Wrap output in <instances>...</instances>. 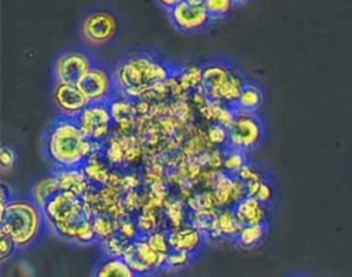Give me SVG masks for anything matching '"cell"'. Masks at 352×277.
<instances>
[{
  "label": "cell",
  "instance_id": "1",
  "mask_svg": "<svg viewBox=\"0 0 352 277\" xmlns=\"http://www.w3.org/2000/svg\"><path fill=\"white\" fill-rule=\"evenodd\" d=\"M44 156L54 170L81 168L94 154H99L100 142L89 139L76 119L58 116L44 132Z\"/></svg>",
  "mask_w": 352,
  "mask_h": 277
},
{
  "label": "cell",
  "instance_id": "2",
  "mask_svg": "<svg viewBox=\"0 0 352 277\" xmlns=\"http://www.w3.org/2000/svg\"><path fill=\"white\" fill-rule=\"evenodd\" d=\"M118 94L139 98L173 74V68L153 52L138 51L122 57L113 69Z\"/></svg>",
  "mask_w": 352,
  "mask_h": 277
},
{
  "label": "cell",
  "instance_id": "3",
  "mask_svg": "<svg viewBox=\"0 0 352 277\" xmlns=\"http://www.w3.org/2000/svg\"><path fill=\"white\" fill-rule=\"evenodd\" d=\"M45 216L32 198H12L1 207L0 229L23 249L32 245L43 230Z\"/></svg>",
  "mask_w": 352,
  "mask_h": 277
},
{
  "label": "cell",
  "instance_id": "4",
  "mask_svg": "<svg viewBox=\"0 0 352 277\" xmlns=\"http://www.w3.org/2000/svg\"><path fill=\"white\" fill-rule=\"evenodd\" d=\"M45 222L65 240L76 241L80 226L88 220V214L78 196L59 190L43 208Z\"/></svg>",
  "mask_w": 352,
  "mask_h": 277
},
{
  "label": "cell",
  "instance_id": "5",
  "mask_svg": "<svg viewBox=\"0 0 352 277\" xmlns=\"http://www.w3.org/2000/svg\"><path fill=\"white\" fill-rule=\"evenodd\" d=\"M243 84L242 74L228 62L212 61L202 68L201 87L210 101L235 107Z\"/></svg>",
  "mask_w": 352,
  "mask_h": 277
},
{
  "label": "cell",
  "instance_id": "6",
  "mask_svg": "<svg viewBox=\"0 0 352 277\" xmlns=\"http://www.w3.org/2000/svg\"><path fill=\"white\" fill-rule=\"evenodd\" d=\"M264 124L256 112L235 107L234 120L228 127V147L250 152L264 139Z\"/></svg>",
  "mask_w": 352,
  "mask_h": 277
},
{
  "label": "cell",
  "instance_id": "7",
  "mask_svg": "<svg viewBox=\"0 0 352 277\" xmlns=\"http://www.w3.org/2000/svg\"><path fill=\"white\" fill-rule=\"evenodd\" d=\"M118 32V19L109 10L88 12L80 23L82 40L89 47H104L111 43Z\"/></svg>",
  "mask_w": 352,
  "mask_h": 277
},
{
  "label": "cell",
  "instance_id": "8",
  "mask_svg": "<svg viewBox=\"0 0 352 277\" xmlns=\"http://www.w3.org/2000/svg\"><path fill=\"white\" fill-rule=\"evenodd\" d=\"M89 51L69 48L59 52L52 65L54 83H78L95 65Z\"/></svg>",
  "mask_w": 352,
  "mask_h": 277
},
{
  "label": "cell",
  "instance_id": "9",
  "mask_svg": "<svg viewBox=\"0 0 352 277\" xmlns=\"http://www.w3.org/2000/svg\"><path fill=\"white\" fill-rule=\"evenodd\" d=\"M168 17L175 29L187 34L202 32L213 19L204 0H182L168 11Z\"/></svg>",
  "mask_w": 352,
  "mask_h": 277
},
{
  "label": "cell",
  "instance_id": "10",
  "mask_svg": "<svg viewBox=\"0 0 352 277\" xmlns=\"http://www.w3.org/2000/svg\"><path fill=\"white\" fill-rule=\"evenodd\" d=\"M77 84L89 103H109L118 92L113 72L100 63H95Z\"/></svg>",
  "mask_w": 352,
  "mask_h": 277
},
{
  "label": "cell",
  "instance_id": "11",
  "mask_svg": "<svg viewBox=\"0 0 352 277\" xmlns=\"http://www.w3.org/2000/svg\"><path fill=\"white\" fill-rule=\"evenodd\" d=\"M76 121L89 139L102 143L110 135L114 119L109 103H88Z\"/></svg>",
  "mask_w": 352,
  "mask_h": 277
},
{
  "label": "cell",
  "instance_id": "12",
  "mask_svg": "<svg viewBox=\"0 0 352 277\" xmlns=\"http://www.w3.org/2000/svg\"><path fill=\"white\" fill-rule=\"evenodd\" d=\"M52 99L59 116L73 119L89 103L77 83H54Z\"/></svg>",
  "mask_w": 352,
  "mask_h": 277
},
{
  "label": "cell",
  "instance_id": "13",
  "mask_svg": "<svg viewBox=\"0 0 352 277\" xmlns=\"http://www.w3.org/2000/svg\"><path fill=\"white\" fill-rule=\"evenodd\" d=\"M168 240L172 249L183 251L195 255L205 243L204 232L195 226H180L168 233Z\"/></svg>",
  "mask_w": 352,
  "mask_h": 277
},
{
  "label": "cell",
  "instance_id": "14",
  "mask_svg": "<svg viewBox=\"0 0 352 277\" xmlns=\"http://www.w3.org/2000/svg\"><path fill=\"white\" fill-rule=\"evenodd\" d=\"M234 211L242 225H258L267 223L268 209L267 204L261 203L253 196H245L235 205Z\"/></svg>",
  "mask_w": 352,
  "mask_h": 277
},
{
  "label": "cell",
  "instance_id": "15",
  "mask_svg": "<svg viewBox=\"0 0 352 277\" xmlns=\"http://www.w3.org/2000/svg\"><path fill=\"white\" fill-rule=\"evenodd\" d=\"M54 174L58 179L59 187L62 192L73 193L81 197L87 189L89 179L87 178L82 167L81 168H66V170H54Z\"/></svg>",
  "mask_w": 352,
  "mask_h": 277
},
{
  "label": "cell",
  "instance_id": "16",
  "mask_svg": "<svg viewBox=\"0 0 352 277\" xmlns=\"http://www.w3.org/2000/svg\"><path fill=\"white\" fill-rule=\"evenodd\" d=\"M132 249L139 260L151 271L165 267L166 256L165 254L158 252L146 237H138L132 241Z\"/></svg>",
  "mask_w": 352,
  "mask_h": 277
},
{
  "label": "cell",
  "instance_id": "17",
  "mask_svg": "<svg viewBox=\"0 0 352 277\" xmlns=\"http://www.w3.org/2000/svg\"><path fill=\"white\" fill-rule=\"evenodd\" d=\"M243 225L239 222L234 207H224L221 208L219 212H216V219H214V225L210 233L216 234L217 237H223V238H232L235 240L241 227Z\"/></svg>",
  "mask_w": 352,
  "mask_h": 277
},
{
  "label": "cell",
  "instance_id": "18",
  "mask_svg": "<svg viewBox=\"0 0 352 277\" xmlns=\"http://www.w3.org/2000/svg\"><path fill=\"white\" fill-rule=\"evenodd\" d=\"M94 276L96 277H133L135 273L126 263V260L121 256L107 255L102 259L96 269L94 270Z\"/></svg>",
  "mask_w": 352,
  "mask_h": 277
},
{
  "label": "cell",
  "instance_id": "19",
  "mask_svg": "<svg viewBox=\"0 0 352 277\" xmlns=\"http://www.w3.org/2000/svg\"><path fill=\"white\" fill-rule=\"evenodd\" d=\"M60 190L58 179L55 174L41 176L38 178L30 187V198L40 207L44 208V205L50 201V198L56 194Z\"/></svg>",
  "mask_w": 352,
  "mask_h": 277
},
{
  "label": "cell",
  "instance_id": "20",
  "mask_svg": "<svg viewBox=\"0 0 352 277\" xmlns=\"http://www.w3.org/2000/svg\"><path fill=\"white\" fill-rule=\"evenodd\" d=\"M263 101H264V94L261 88L252 81H245L241 90V94L238 96V101L235 103V107L248 110V112H257L263 105Z\"/></svg>",
  "mask_w": 352,
  "mask_h": 277
},
{
  "label": "cell",
  "instance_id": "21",
  "mask_svg": "<svg viewBox=\"0 0 352 277\" xmlns=\"http://www.w3.org/2000/svg\"><path fill=\"white\" fill-rule=\"evenodd\" d=\"M268 226L267 223H258V225H243L235 238L238 245L242 248H253L263 243V240L267 236Z\"/></svg>",
  "mask_w": 352,
  "mask_h": 277
},
{
  "label": "cell",
  "instance_id": "22",
  "mask_svg": "<svg viewBox=\"0 0 352 277\" xmlns=\"http://www.w3.org/2000/svg\"><path fill=\"white\" fill-rule=\"evenodd\" d=\"M248 163V158H246V152L243 150H239V149H234V147H228L226 149L224 154H223V168L228 172V174H234L236 175L241 168Z\"/></svg>",
  "mask_w": 352,
  "mask_h": 277
},
{
  "label": "cell",
  "instance_id": "23",
  "mask_svg": "<svg viewBox=\"0 0 352 277\" xmlns=\"http://www.w3.org/2000/svg\"><path fill=\"white\" fill-rule=\"evenodd\" d=\"M246 194L253 196L268 205L275 197V190L274 186L267 179H261L257 182L246 183Z\"/></svg>",
  "mask_w": 352,
  "mask_h": 277
},
{
  "label": "cell",
  "instance_id": "24",
  "mask_svg": "<svg viewBox=\"0 0 352 277\" xmlns=\"http://www.w3.org/2000/svg\"><path fill=\"white\" fill-rule=\"evenodd\" d=\"M82 170L87 175V178L89 181H95L98 183H104L110 174L107 171V168L104 167V164L99 163V154H94L91 156L82 165Z\"/></svg>",
  "mask_w": 352,
  "mask_h": 277
},
{
  "label": "cell",
  "instance_id": "25",
  "mask_svg": "<svg viewBox=\"0 0 352 277\" xmlns=\"http://www.w3.org/2000/svg\"><path fill=\"white\" fill-rule=\"evenodd\" d=\"M204 4L213 19L224 18L235 7L234 0H204Z\"/></svg>",
  "mask_w": 352,
  "mask_h": 277
},
{
  "label": "cell",
  "instance_id": "26",
  "mask_svg": "<svg viewBox=\"0 0 352 277\" xmlns=\"http://www.w3.org/2000/svg\"><path fill=\"white\" fill-rule=\"evenodd\" d=\"M236 176L246 185V183H250V182H257V181H261V179H265L264 178V172L256 165V164H252V163H246L241 171L236 174Z\"/></svg>",
  "mask_w": 352,
  "mask_h": 277
},
{
  "label": "cell",
  "instance_id": "27",
  "mask_svg": "<svg viewBox=\"0 0 352 277\" xmlns=\"http://www.w3.org/2000/svg\"><path fill=\"white\" fill-rule=\"evenodd\" d=\"M208 139L210 143L217 146L228 145V128L219 123L212 124L208 130Z\"/></svg>",
  "mask_w": 352,
  "mask_h": 277
},
{
  "label": "cell",
  "instance_id": "28",
  "mask_svg": "<svg viewBox=\"0 0 352 277\" xmlns=\"http://www.w3.org/2000/svg\"><path fill=\"white\" fill-rule=\"evenodd\" d=\"M192 255L183 252V251H176V249H170V252L166 256V265L165 267L177 270V269H183L188 265L190 259Z\"/></svg>",
  "mask_w": 352,
  "mask_h": 277
},
{
  "label": "cell",
  "instance_id": "29",
  "mask_svg": "<svg viewBox=\"0 0 352 277\" xmlns=\"http://www.w3.org/2000/svg\"><path fill=\"white\" fill-rule=\"evenodd\" d=\"M146 238L148 240V243L161 254L168 255L170 252V244L168 240V234L162 233V232H150Z\"/></svg>",
  "mask_w": 352,
  "mask_h": 277
},
{
  "label": "cell",
  "instance_id": "30",
  "mask_svg": "<svg viewBox=\"0 0 352 277\" xmlns=\"http://www.w3.org/2000/svg\"><path fill=\"white\" fill-rule=\"evenodd\" d=\"M92 226H94V230H95L98 238H107V237L113 236L114 227H113V223L107 218L96 216L95 220L92 222Z\"/></svg>",
  "mask_w": 352,
  "mask_h": 277
},
{
  "label": "cell",
  "instance_id": "31",
  "mask_svg": "<svg viewBox=\"0 0 352 277\" xmlns=\"http://www.w3.org/2000/svg\"><path fill=\"white\" fill-rule=\"evenodd\" d=\"M16 160V154L14 152V149L8 147V146H1L0 149V161H1V171H7L11 170L15 164Z\"/></svg>",
  "mask_w": 352,
  "mask_h": 277
},
{
  "label": "cell",
  "instance_id": "32",
  "mask_svg": "<svg viewBox=\"0 0 352 277\" xmlns=\"http://www.w3.org/2000/svg\"><path fill=\"white\" fill-rule=\"evenodd\" d=\"M16 248L15 243L4 233H1V243H0V260L4 263Z\"/></svg>",
  "mask_w": 352,
  "mask_h": 277
},
{
  "label": "cell",
  "instance_id": "33",
  "mask_svg": "<svg viewBox=\"0 0 352 277\" xmlns=\"http://www.w3.org/2000/svg\"><path fill=\"white\" fill-rule=\"evenodd\" d=\"M120 236L126 240H135L136 238V229L132 222H124L120 226Z\"/></svg>",
  "mask_w": 352,
  "mask_h": 277
},
{
  "label": "cell",
  "instance_id": "34",
  "mask_svg": "<svg viewBox=\"0 0 352 277\" xmlns=\"http://www.w3.org/2000/svg\"><path fill=\"white\" fill-rule=\"evenodd\" d=\"M162 8H165L166 11H169L172 7H175L177 3H180L182 0H155Z\"/></svg>",
  "mask_w": 352,
  "mask_h": 277
},
{
  "label": "cell",
  "instance_id": "35",
  "mask_svg": "<svg viewBox=\"0 0 352 277\" xmlns=\"http://www.w3.org/2000/svg\"><path fill=\"white\" fill-rule=\"evenodd\" d=\"M250 0H234V3H235V6H243V4H246V3H249Z\"/></svg>",
  "mask_w": 352,
  "mask_h": 277
}]
</instances>
